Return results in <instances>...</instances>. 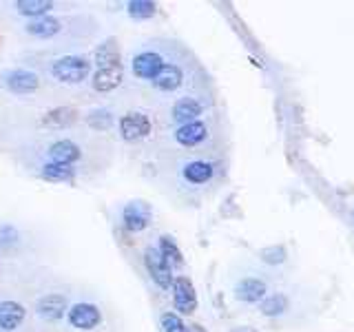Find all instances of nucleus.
I'll return each mask as SVG.
<instances>
[{
    "mask_svg": "<svg viewBox=\"0 0 354 332\" xmlns=\"http://www.w3.org/2000/svg\"><path fill=\"white\" fill-rule=\"evenodd\" d=\"M188 332H206L202 326H197V324H193V326H188Z\"/></svg>",
    "mask_w": 354,
    "mask_h": 332,
    "instance_id": "obj_30",
    "label": "nucleus"
},
{
    "mask_svg": "<svg viewBox=\"0 0 354 332\" xmlns=\"http://www.w3.org/2000/svg\"><path fill=\"white\" fill-rule=\"evenodd\" d=\"M171 295H173V306L177 313L182 315H193L197 310V293H195V286L188 277L180 275L175 277V282L171 286Z\"/></svg>",
    "mask_w": 354,
    "mask_h": 332,
    "instance_id": "obj_3",
    "label": "nucleus"
},
{
    "mask_svg": "<svg viewBox=\"0 0 354 332\" xmlns=\"http://www.w3.org/2000/svg\"><path fill=\"white\" fill-rule=\"evenodd\" d=\"M158 250L162 252V257L169 261L171 268H180V266L184 264V255L180 250V246H177V241L171 237V235H162L160 241H158Z\"/></svg>",
    "mask_w": 354,
    "mask_h": 332,
    "instance_id": "obj_22",
    "label": "nucleus"
},
{
    "mask_svg": "<svg viewBox=\"0 0 354 332\" xmlns=\"http://www.w3.org/2000/svg\"><path fill=\"white\" fill-rule=\"evenodd\" d=\"M182 177H184V182L195 184V186L208 184V182L215 177V164L204 162V160L186 162V164H184V169H182Z\"/></svg>",
    "mask_w": 354,
    "mask_h": 332,
    "instance_id": "obj_15",
    "label": "nucleus"
},
{
    "mask_svg": "<svg viewBox=\"0 0 354 332\" xmlns=\"http://www.w3.org/2000/svg\"><path fill=\"white\" fill-rule=\"evenodd\" d=\"M352 221H354V210H352Z\"/></svg>",
    "mask_w": 354,
    "mask_h": 332,
    "instance_id": "obj_31",
    "label": "nucleus"
},
{
    "mask_svg": "<svg viewBox=\"0 0 354 332\" xmlns=\"http://www.w3.org/2000/svg\"><path fill=\"white\" fill-rule=\"evenodd\" d=\"M151 217H153V210L144 202H129L122 208V224L131 232H140L147 228L151 224Z\"/></svg>",
    "mask_w": 354,
    "mask_h": 332,
    "instance_id": "obj_6",
    "label": "nucleus"
},
{
    "mask_svg": "<svg viewBox=\"0 0 354 332\" xmlns=\"http://www.w3.org/2000/svg\"><path fill=\"white\" fill-rule=\"evenodd\" d=\"M86 120H88V124H91L93 129H97V131H106L111 124H113V116H111V111H106V109L91 111Z\"/></svg>",
    "mask_w": 354,
    "mask_h": 332,
    "instance_id": "obj_28",
    "label": "nucleus"
},
{
    "mask_svg": "<svg viewBox=\"0 0 354 332\" xmlns=\"http://www.w3.org/2000/svg\"><path fill=\"white\" fill-rule=\"evenodd\" d=\"M36 313H38V317L47 319V321H58L69 313V304H66L64 295L51 293V295H44L40 299L38 306H36Z\"/></svg>",
    "mask_w": 354,
    "mask_h": 332,
    "instance_id": "obj_12",
    "label": "nucleus"
},
{
    "mask_svg": "<svg viewBox=\"0 0 354 332\" xmlns=\"http://www.w3.org/2000/svg\"><path fill=\"white\" fill-rule=\"evenodd\" d=\"M127 11L131 18L136 20H147V18H153L155 11H158V5L151 3V0H131L127 5Z\"/></svg>",
    "mask_w": 354,
    "mask_h": 332,
    "instance_id": "obj_25",
    "label": "nucleus"
},
{
    "mask_svg": "<svg viewBox=\"0 0 354 332\" xmlns=\"http://www.w3.org/2000/svg\"><path fill=\"white\" fill-rule=\"evenodd\" d=\"M53 7H55V5L51 3V0H18V3H16L18 14H20V16H27V18H31V20L47 16Z\"/></svg>",
    "mask_w": 354,
    "mask_h": 332,
    "instance_id": "obj_21",
    "label": "nucleus"
},
{
    "mask_svg": "<svg viewBox=\"0 0 354 332\" xmlns=\"http://www.w3.org/2000/svg\"><path fill=\"white\" fill-rule=\"evenodd\" d=\"M144 266H147V270H149L155 286L162 288V290H171L175 275H173V268L169 266V261L162 257L158 246H149L144 250Z\"/></svg>",
    "mask_w": 354,
    "mask_h": 332,
    "instance_id": "obj_2",
    "label": "nucleus"
},
{
    "mask_svg": "<svg viewBox=\"0 0 354 332\" xmlns=\"http://www.w3.org/2000/svg\"><path fill=\"white\" fill-rule=\"evenodd\" d=\"M160 326L162 332H188V324L177 313H162Z\"/></svg>",
    "mask_w": 354,
    "mask_h": 332,
    "instance_id": "obj_27",
    "label": "nucleus"
},
{
    "mask_svg": "<svg viewBox=\"0 0 354 332\" xmlns=\"http://www.w3.org/2000/svg\"><path fill=\"white\" fill-rule=\"evenodd\" d=\"M51 75L64 84H77L91 75V62L82 55H62L51 64Z\"/></svg>",
    "mask_w": 354,
    "mask_h": 332,
    "instance_id": "obj_1",
    "label": "nucleus"
},
{
    "mask_svg": "<svg viewBox=\"0 0 354 332\" xmlns=\"http://www.w3.org/2000/svg\"><path fill=\"white\" fill-rule=\"evenodd\" d=\"M122 77H124V66L120 64H111V66H102V69H97L93 73V89L100 93H109V91H113V89L120 86L122 82Z\"/></svg>",
    "mask_w": 354,
    "mask_h": 332,
    "instance_id": "obj_13",
    "label": "nucleus"
},
{
    "mask_svg": "<svg viewBox=\"0 0 354 332\" xmlns=\"http://www.w3.org/2000/svg\"><path fill=\"white\" fill-rule=\"evenodd\" d=\"M230 332H257V330L250 328V326H241V328H232Z\"/></svg>",
    "mask_w": 354,
    "mask_h": 332,
    "instance_id": "obj_29",
    "label": "nucleus"
},
{
    "mask_svg": "<svg viewBox=\"0 0 354 332\" xmlns=\"http://www.w3.org/2000/svg\"><path fill=\"white\" fill-rule=\"evenodd\" d=\"M120 133H122V140H127V142L142 140L151 133V120L144 113H140V111H133V113L122 116Z\"/></svg>",
    "mask_w": 354,
    "mask_h": 332,
    "instance_id": "obj_7",
    "label": "nucleus"
},
{
    "mask_svg": "<svg viewBox=\"0 0 354 332\" xmlns=\"http://www.w3.org/2000/svg\"><path fill=\"white\" fill-rule=\"evenodd\" d=\"M206 138H208V127L204 120L188 122V124H182L175 129V142L186 149L199 147L202 142H206Z\"/></svg>",
    "mask_w": 354,
    "mask_h": 332,
    "instance_id": "obj_11",
    "label": "nucleus"
},
{
    "mask_svg": "<svg viewBox=\"0 0 354 332\" xmlns=\"http://www.w3.org/2000/svg\"><path fill=\"white\" fill-rule=\"evenodd\" d=\"M69 324L77 330H93L95 326H100L102 321V313L95 304H88V302H80V304H73L69 308Z\"/></svg>",
    "mask_w": 354,
    "mask_h": 332,
    "instance_id": "obj_5",
    "label": "nucleus"
},
{
    "mask_svg": "<svg viewBox=\"0 0 354 332\" xmlns=\"http://www.w3.org/2000/svg\"><path fill=\"white\" fill-rule=\"evenodd\" d=\"M164 55L158 51H140L133 55V62H131V71L140 80H155L158 73L164 69Z\"/></svg>",
    "mask_w": 354,
    "mask_h": 332,
    "instance_id": "obj_4",
    "label": "nucleus"
},
{
    "mask_svg": "<svg viewBox=\"0 0 354 332\" xmlns=\"http://www.w3.org/2000/svg\"><path fill=\"white\" fill-rule=\"evenodd\" d=\"M268 295V284L259 277H243L235 284V299L243 304H261Z\"/></svg>",
    "mask_w": 354,
    "mask_h": 332,
    "instance_id": "obj_8",
    "label": "nucleus"
},
{
    "mask_svg": "<svg viewBox=\"0 0 354 332\" xmlns=\"http://www.w3.org/2000/svg\"><path fill=\"white\" fill-rule=\"evenodd\" d=\"M93 60L97 64V69L102 66H111V64H120V47L115 40H104L93 53Z\"/></svg>",
    "mask_w": 354,
    "mask_h": 332,
    "instance_id": "obj_23",
    "label": "nucleus"
},
{
    "mask_svg": "<svg viewBox=\"0 0 354 332\" xmlns=\"http://www.w3.org/2000/svg\"><path fill=\"white\" fill-rule=\"evenodd\" d=\"M80 147L71 140H58L49 147V162L53 164H62V166H71L73 162L80 160Z\"/></svg>",
    "mask_w": 354,
    "mask_h": 332,
    "instance_id": "obj_17",
    "label": "nucleus"
},
{
    "mask_svg": "<svg viewBox=\"0 0 354 332\" xmlns=\"http://www.w3.org/2000/svg\"><path fill=\"white\" fill-rule=\"evenodd\" d=\"M27 310L22 304L14 302V299H5L0 302V332H14L22 326Z\"/></svg>",
    "mask_w": 354,
    "mask_h": 332,
    "instance_id": "obj_14",
    "label": "nucleus"
},
{
    "mask_svg": "<svg viewBox=\"0 0 354 332\" xmlns=\"http://www.w3.org/2000/svg\"><path fill=\"white\" fill-rule=\"evenodd\" d=\"M288 306H290V299L283 293H270L263 297V302L259 304V313L263 317H281Z\"/></svg>",
    "mask_w": 354,
    "mask_h": 332,
    "instance_id": "obj_19",
    "label": "nucleus"
},
{
    "mask_svg": "<svg viewBox=\"0 0 354 332\" xmlns=\"http://www.w3.org/2000/svg\"><path fill=\"white\" fill-rule=\"evenodd\" d=\"M202 113H204V102H199L197 98L191 95L180 98L171 109V118L177 127L188 124V122H197Z\"/></svg>",
    "mask_w": 354,
    "mask_h": 332,
    "instance_id": "obj_10",
    "label": "nucleus"
},
{
    "mask_svg": "<svg viewBox=\"0 0 354 332\" xmlns=\"http://www.w3.org/2000/svg\"><path fill=\"white\" fill-rule=\"evenodd\" d=\"M75 120H77V111L75 109L58 107V109H51V111L44 113L42 124L47 129H66V127H71Z\"/></svg>",
    "mask_w": 354,
    "mask_h": 332,
    "instance_id": "obj_18",
    "label": "nucleus"
},
{
    "mask_svg": "<svg viewBox=\"0 0 354 332\" xmlns=\"http://www.w3.org/2000/svg\"><path fill=\"white\" fill-rule=\"evenodd\" d=\"M259 259L263 264H270V266H279L288 259V250L281 243H272V246H266L259 250Z\"/></svg>",
    "mask_w": 354,
    "mask_h": 332,
    "instance_id": "obj_26",
    "label": "nucleus"
},
{
    "mask_svg": "<svg viewBox=\"0 0 354 332\" xmlns=\"http://www.w3.org/2000/svg\"><path fill=\"white\" fill-rule=\"evenodd\" d=\"M3 82L14 93H33L40 86V77L29 69H11L3 75Z\"/></svg>",
    "mask_w": 354,
    "mask_h": 332,
    "instance_id": "obj_9",
    "label": "nucleus"
},
{
    "mask_svg": "<svg viewBox=\"0 0 354 332\" xmlns=\"http://www.w3.org/2000/svg\"><path fill=\"white\" fill-rule=\"evenodd\" d=\"M27 33L29 36H36V38H53L55 33L60 31V22L51 18V16H42L36 20H29L27 22Z\"/></svg>",
    "mask_w": 354,
    "mask_h": 332,
    "instance_id": "obj_20",
    "label": "nucleus"
},
{
    "mask_svg": "<svg viewBox=\"0 0 354 332\" xmlns=\"http://www.w3.org/2000/svg\"><path fill=\"white\" fill-rule=\"evenodd\" d=\"M42 180H49V182H73L75 180V171L71 166H62V164H53L47 162L40 169Z\"/></svg>",
    "mask_w": 354,
    "mask_h": 332,
    "instance_id": "obj_24",
    "label": "nucleus"
},
{
    "mask_svg": "<svg viewBox=\"0 0 354 332\" xmlns=\"http://www.w3.org/2000/svg\"><path fill=\"white\" fill-rule=\"evenodd\" d=\"M184 84V71L173 62H166L164 69L158 73V77L153 80V86L162 93H173Z\"/></svg>",
    "mask_w": 354,
    "mask_h": 332,
    "instance_id": "obj_16",
    "label": "nucleus"
}]
</instances>
